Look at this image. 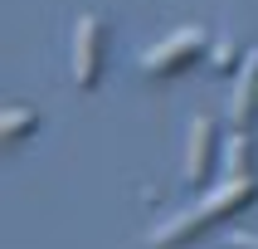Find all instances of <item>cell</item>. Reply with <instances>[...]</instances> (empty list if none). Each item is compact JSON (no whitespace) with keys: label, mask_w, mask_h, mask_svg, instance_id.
<instances>
[{"label":"cell","mask_w":258,"mask_h":249,"mask_svg":"<svg viewBox=\"0 0 258 249\" xmlns=\"http://www.w3.org/2000/svg\"><path fill=\"white\" fill-rule=\"evenodd\" d=\"M253 201H258V176H229V181H219V186L205 190L200 205H190V210H180V215L161 220L156 230L146 234V249H180L200 230L219 225V220H239V210H248Z\"/></svg>","instance_id":"6da1fadb"},{"label":"cell","mask_w":258,"mask_h":249,"mask_svg":"<svg viewBox=\"0 0 258 249\" xmlns=\"http://www.w3.org/2000/svg\"><path fill=\"white\" fill-rule=\"evenodd\" d=\"M205 49H210V34L200 25H185V29H175V34H166L161 44H151L142 54V69L151 78H171V73H185L190 64H200Z\"/></svg>","instance_id":"7a4b0ae2"},{"label":"cell","mask_w":258,"mask_h":249,"mask_svg":"<svg viewBox=\"0 0 258 249\" xmlns=\"http://www.w3.org/2000/svg\"><path fill=\"white\" fill-rule=\"evenodd\" d=\"M102 59H107V25H102V15H83L73 29V83L98 88Z\"/></svg>","instance_id":"3957f363"},{"label":"cell","mask_w":258,"mask_h":249,"mask_svg":"<svg viewBox=\"0 0 258 249\" xmlns=\"http://www.w3.org/2000/svg\"><path fill=\"white\" fill-rule=\"evenodd\" d=\"M215 142H219V122L215 117H195L190 122V142H185V186L210 190V176H215Z\"/></svg>","instance_id":"277c9868"},{"label":"cell","mask_w":258,"mask_h":249,"mask_svg":"<svg viewBox=\"0 0 258 249\" xmlns=\"http://www.w3.org/2000/svg\"><path fill=\"white\" fill-rule=\"evenodd\" d=\"M258 122V54L244 59V69L234 78V98H229V127L248 132Z\"/></svg>","instance_id":"5b68a950"},{"label":"cell","mask_w":258,"mask_h":249,"mask_svg":"<svg viewBox=\"0 0 258 249\" xmlns=\"http://www.w3.org/2000/svg\"><path fill=\"white\" fill-rule=\"evenodd\" d=\"M39 127V108H34V103H5V117H0V137H5V142H25L29 132Z\"/></svg>","instance_id":"8992f818"},{"label":"cell","mask_w":258,"mask_h":249,"mask_svg":"<svg viewBox=\"0 0 258 249\" xmlns=\"http://www.w3.org/2000/svg\"><path fill=\"white\" fill-rule=\"evenodd\" d=\"M229 176H253V137L248 132H234L229 142Z\"/></svg>","instance_id":"52a82bcc"},{"label":"cell","mask_w":258,"mask_h":249,"mask_svg":"<svg viewBox=\"0 0 258 249\" xmlns=\"http://www.w3.org/2000/svg\"><path fill=\"white\" fill-rule=\"evenodd\" d=\"M244 59L248 54H239V44H234V39H219L215 49H210V64H215L219 73H239V69H244Z\"/></svg>","instance_id":"ba28073f"},{"label":"cell","mask_w":258,"mask_h":249,"mask_svg":"<svg viewBox=\"0 0 258 249\" xmlns=\"http://www.w3.org/2000/svg\"><path fill=\"white\" fill-rule=\"evenodd\" d=\"M224 249H258V234L234 230V234H224Z\"/></svg>","instance_id":"9c48e42d"}]
</instances>
